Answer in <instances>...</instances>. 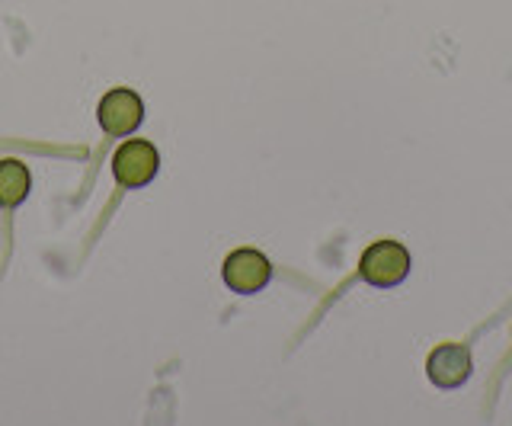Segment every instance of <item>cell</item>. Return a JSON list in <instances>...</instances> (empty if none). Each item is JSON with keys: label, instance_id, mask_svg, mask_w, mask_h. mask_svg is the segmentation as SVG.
I'll use <instances>...</instances> for the list:
<instances>
[{"label": "cell", "instance_id": "1", "mask_svg": "<svg viewBox=\"0 0 512 426\" xmlns=\"http://www.w3.org/2000/svg\"><path fill=\"white\" fill-rule=\"evenodd\" d=\"M359 273L368 286L391 289L400 286L410 273V254L400 241H375L359 260Z\"/></svg>", "mask_w": 512, "mask_h": 426}, {"label": "cell", "instance_id": "2", "mask_svg": "<svg viewBox=\"0 0 512 426\" xmlns=\"http://www.w3.org/2000/svg\"><path fill=\"white\" fill-rule=\"evenodd\" d=\"M160 170V154L151 141L132 138L112 154V177L122 189H141L148 186Z\"/></svg>", "mask_w": 512, "mask_h": 426}, {"label": "cell", "instance_id": "3", "mask_svg": "<svg viewBox=\"0 0 512 426\" xmlns=\"http://www.w3.org/2000/svg\"><path fill=\"white\" fill-rule=\"evenodd\" d=\"M96 119H100V129L112 138H125L132 135L138 125L144 122V103L135 90L128 87H116L109 90L100 100V109H96Z\"/></svg>", "mask_w": 512, "mask_h": 426}, {"label": "cell", "instance_id": "4", "mask_svg": "<svg viewBox=\"0 0 512 426\" xmlns=\"http://www.w3.org/2000/svg\"><path fill=\"white\" fill-rule=\"evenodd\" d=\"M221 276H224V286L237 295H253V292H263L272 279V263L260 254V250H234V254L224 260L221 266Z\"/></svg>", "mask_w": 512, "mask_h": 426}, {"label": "cell", "instance_id": "5", "mask_svg": "<svg viewBox=\"0 0 512 426\" xmlns=\"http://www.w3.org/2000/svg\"><path fill=\"white\" fill-rule=\"evenodd\" d=\"M471 369H474L471 353H468V346H461V343H442L426 359L429 382L445 391L461 388L471 378Z\"/></svg>", "mask_w": 512, "mask_h": 426}, {"label": "cell", "instance_id": "6", "mask_svg": "<svg viewBox=\"0 0 512 426\" xmlns=\"http://www.w3.org/2000/svg\"><path fill=\"white\" fill-rule=\"evenodd\" d=\"M32 189V173L23 161L16 157H7L0 161V209H16L29 199Z\"/></svg>", "mask_w": 512, "mask_h": 426}]
</instances>
